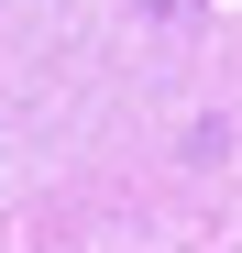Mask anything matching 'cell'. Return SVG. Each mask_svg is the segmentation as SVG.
Masks as SVG:
<instances>
[]
</instances>
